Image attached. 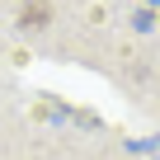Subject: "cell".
<instances>
[{
  "instance_id": "1",
  "label": "cell",
  "mask_w": 160,
  "mask_h": 160,
  "mask_svg": "<svg viewBox=\"0 0 160 160\" xmlns=\"http://www.w3.org/2000/svg\"><path fill=\"white\" fill-rule=\"evenodd\" d=\"M47 14H52L47 0H28V5H24V28H42V24H47Z\"/></svg>"
}]
</instances>
